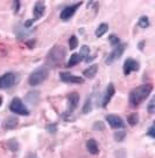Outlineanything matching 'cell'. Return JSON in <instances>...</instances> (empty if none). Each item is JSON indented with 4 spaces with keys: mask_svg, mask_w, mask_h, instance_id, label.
I'll return each instance as SVG.
<instances>
[{
    "mask_svg": "<svg viewBox=\"0 0 155 158\" xmlns=\"http://www.w3.org/2000/svg\"><path fill=\"white\" fill-rule=\"evenodd\" d=\"M86 149H88V151L91 155H98L99 153V148H98V144H97V142L92 139V138H90L88 142H86Z\"/></svg>",
    "mask_w": 155,
    "mask_h": 158,
    "instance_id": "15",
    "label": "cell"
},
{
    "mask_svg": "<svg viewBox=\"0 0 155 158\" xmlns=\"http://www.w3.org/2000/svg\"><path fill=\"white\" fill-rule=\"evenodd\" d=\"M152 90H153V85L150 83H144V85L134 88L129 93V103H131V106L132 107L139 106L141 102H144L150 95Z\"/></svg>",
    "mask_w": 155,
    "mask_h": 158,
    "instance_id": "1",
    "label": "cell"
},
{
    "mask_svg": "<svg viewBox=\"0 0 155 158\" xmlns=\"http://www.w3.org/2000/svg\"><path fill=\"white\" fill-rule=\"evenodd\" d=\"M60 79L63 82L66 83H84V79L81 76H76L70 73H61L60 74Z\"/></svg>",
    "mask_w": 155,
    "mask_h": 158,
    "instance_id": "10",
    "label": "cell"
},
{
    "mask_svg": "<svg viewBox=\"0 0 155 158\" xmlns=\"http://www.w3.org/2000/svg\"><path fill=\"white\" fill-rule=\"evenodd\" d=\"M114 94H116V88H114V85H113V83H109L107 88H106V93H105V96H104V100H103V107L105 108L106 106L109 104V102L111 101V98L113 97Z\"/></svg>",
    "mask_w": 155,
    "mask_h": 158,
    "instance_id": "13",
    "label": "cell"
},
{
    "mask_svg": "<svg viewBox=\"0 0 155 158\" xmlns=\"http://www.w3.org/2000/svg\"><path fill=\"white\" fill-rule=\"evenodd\" d=\"M79 61H82V59H81V56H79V54H72L71 57H70L69 61H68L66 67H74V66H76Z\"/></svg>",
    "mask_w": 155,
    "mask_h": 158,
    "instance_id": "18",
    "label": "cell"
},
{
    "mask_svg": "<svg viewBox=\"0 0 155 158\" xmlns=\"http://www.w3.org/2000/svg\"><path fill=\"white\" fill-rule=\"evenodd\" d=\"M139 121V115L137 113H132L127 116V122L131 125H135Z\"/></svg>",
    "mask_w": 155,
    "mask_h": 158,
    "instance_id": "20",
    "label": "cell"
},
{
    "mask_svg": "<svg viewBox=\"0 0 155 158\" xmlns=\"http://www.w3.org/2000/svg\"><path fill=\"white\" fill-rule=\"evenodd\" d=\"M49 76V70L46 66L36 68L33 73L29 75L28 77V83L30 85H39L40 83H42L43 81L48 79Z\"/></svg>",
    "mask_w": 155,
    "mask_h": 158,
    "instance_id": "3",
    "label": "cell"
},
{
    "mask_svg": "<svg viewBox=\"0 0 155 158\" xmlns=\"http://www.w3.org/2000/svg\"><path fill=\"white\" fill-rule=\"evenodd\" d=\"M105 119L107 121L111 128H113V129H125V127H126L124 119L118 115H107Z\"/></svg>",
    "mask_w": 155,
    "mask_h": 158,
    "instance_id": "6",
    "label": "cell"
},
{
    "mask_svg": "<svg viewBox=\"0 0 155 158\" xmlns=\"http://www.w3.org/2000/svg\"><path fill=\"white\" fill-rule=\"evenodd\" d=\"M78 46V39L76 38V35H71V38L69 39V47L70 49H75Z\"/></svg>",
    "mask_w": 155,
    "mask_h": 158,
    "instance_id": "23",
    "label": "cell"
},
{
    "mask_svg": "<svg viewBox=\"0 0 155 158\" xmlns=\"http://www.w3.org/2000/svg\"><path fill=\"white\" fill-rule=\"evenodd\" d=\"M92 109V101H91V97H88L86 101L84 103V107H83V113L84 114H89L91 111Z\"/></svg>",
    "mask_w": 155,
    "mask_h": 158,
    "instance_id": "21",
    "label": "cell"
},
{
    "mask_svg": "<svg viewBox=\"0 0 155 158\" xmlns=\"http://www.w3.org/2000/svg\"><path fill=\"white\" fill-rule=\"evenodd\" d=\"M81 5H82V2H77V4H75V5L66 7V8L61 12V19L62 20H69V19L75 14V12L77 11V8Z\"/></svg>",
    "mask_w": 155,
    "mask_h": 158,
    "instance_id": "11",
    "label": "cell"
},
{
    "mask_svg": "<svg viewBox=\"0 0 155 158\" xmlns=\"http://www.w3.org/2000/svg\"><path fill=\"white\" fill-rule=\"evenodd\" d=\"M1 104H2V97L0 96V106H1Z\"/></svg>",
    "mask_w": 155,
    "mask_h": 158,
    "instance_id": "31",
    "label": "cell"
},
{
    "mask_svg": "<svg viewBox=\"0 0 155 158\" xmlns=\"http://www.w3.org/2000/svg\"><path fill=\"white\" fill-rule=\"evenodd\" d=\"M46 129L48 130L50 134H55L56 131H57V125H56V123H54V124H48L46 127Z\"/></svg>",
    "mask_w": 155,
    "mask_h": 158,
    "instance_id": "27",
    "label": "cell"
},
{
    "mask_svg": "<svg viewBox=\"0 0 155 158\" xmlns=\"http://www.w3.org/2000/svg\"><path fill=\"white\" fill-rule=\"evenodd\" d=\"M107 31H109V25H106V23H100L99 26L97 27V29H96L94 34H96V36L100 38V36H103Z\"/></svg>",
    "mask_w": 155,
    "mask_h": 158,
    "instance_id": "17",
    "label": "cell"
},
{
    "mask_svg": "<svg viewBox=\"0 0 155 158\" xmlns=\"http://www.w3.org/2000/svg\"><path fill=\"white\" fill-rule=\"evenodd\" d=\"M125 136H126V132L122 131V130H118V131L114 132V138H116V141H118V142L122 141V139L125 138Z\"/></svg>",
    "mask_w": 155,
    "mask_h": 158,
    "instance_id": "25",
    "label": "cell"
},
{
    "mask_svg": "<svg viewBox=\"0 0 155 158\" xmlns=\"http://www.w3.org/2000/svg\"><path fill=\"white\" fill-rule=\"evenodd\" d=\"M147 135L150 136L152 138H155V130H154V125H152L149 129H148V132H147Z\"/></svg>",
    "mask_w": 155,
    "mask_h": 158,
    "instance_id": "29",
    "label": "cell"
},
{
    "mask_svg": "<svg viewBox=\"0 0 155 158\" xmlns=\"http://www.w3.org/2000/svg\"><path fill=\"white\" fill-rule=\"evenodd\" d=\"M44 10H46V5H44V2H42V1H38V2L35 4V6H34V10H33L34 21L39 20L40 18L43 15Z\"/></svg>",
    "mask_w": 155,
    "mask_h": 158,
    "instance_id": "12",
    "label": "cell"
},
{
    "mask_svg": "<svg viewBox=\"0 0 155 158\" xmlns=\"http://www.w3.org/2000/svg\"><path fill=\"white\" fill-rule=\"evenodd\" d=\"M19 124V119L15 116H10L5 119V123H4V129L5 130H12L14 129L17 125Z\"/></svg>",
    "mask_w": 155,
    "mask_h": 158,
    "instance_id": "14",
    "label": "cell"
},
{
    "mask_svg": "<svg viewBox=\"0 0 155 158\" xmlns=\"http://www.w3.org/2000/svg\"><path fill=\"white\" fill-rule=\"evenodd\" d=\"M19 82V75L15 73H6L0 76V89H10Z\"/></svg>",
    "mask_w": 155,
    "mask_h": 158,
    "instance_id": "4",
    "label": "cell"
},
{
    "mask_svg": "<svg viewBox=\"0 0 155 158\" xmlns=\"http://www.w3.org/2000/svg\"><path fill=\"white\" fill-rule=\"evenodd\" d=\"M138 25L140 27H142V28H146V27H148L149 26V20H148V18L144 15V17H141L139 19V23Z\"/></svg>",
    "mask_w": 155,
    "mask_h": 158,
    "instance_id": "22",
    "label": "cell"
},
{
    "mask_svg": "<svg viewBox=\"0 0 155 158\" xmlns=\"http://www.w3.org/2000/svg\"><path fill=\"white\" fill-rule=\"evenodd\" d=\"M109 40H110L111 45L114 46V47H117L118 45H120V40H119V38H118L117 35H114V34L110 35V36H109Z\"/></svg>",
    "mask_w": 155,
    "mask_h": 158,
    "instance_id": "24",
    "label": "cell"
},
{
    "mask_svg": "<svg viewBox=\"0 0 155 158\" xmlns=\"http://www.w3.org/2000/svg\"><path fill=\"white\" fill-rule=\"evenodd\" d=\"M89 55H90V48H89V46H82L81 47V52H79V56L82 60H86L89 59Z\"/></svg>",
    "mask_w": 155,
    "mask_h": 158,
    "instance_id": "19",
    "label": "cell"
},
{
    "mask_svg": "<svg viewBox=\"0 0 155 158\" xmlns=\"http://www.w3.org/2000/svg\"><path fill=\"white\" fill-rule=\"evenodd\" d=\"M13 6H14V13H18V12H19V6H20V1H14V2H13Z\"/></svg>",
    "mask_w": 155,
    "mask_h": 158,
    "instance_id": "30",
    "label": "cell"
},
{
    "mask_svg": "<svg viewBox=\"0 0 155 158\" xmlns=\"http://www.w3.org/2000/svg\"><path fill=\"white\" fill-rule=\"evenodd\" d=\"M147 109H148V111H149L150 114H153L155 111V98H154V97L150 100V102H149V104H148V107H147Z\"/></svg>",
    "mask_w": 155,
    "mask_h": 158,
    "instance_id": "26",
    "label": "cell"
},
{
    "mask_svg": "<svg viewBox=\"0 0 155 158\" xmlns=\"http://www.w3.org/2000/svg\"><path fill=\"white\" fill-rule=\"evenodd\" d=\"M98 72V66L97 64H91L90 67H88L83 72V75L86 79H93L96 76V74Z\"/></svg>",
    "mask_w": 155,
    "mask_h": 158,
    "instance_id": "16",
    "label": "cell"
},
{
    "mask_svg": "<svg viewBox=\"0 0 155 158\" xmlns=\"http://www.w3.org/2000/svg\"><path fill=\"white\" fill-rule=\"evenodd\" d=\"M66 101H68V111L72 113L76 108L78 107L79 103V95L77 93H70L66 96Z\"/></svg>",
    "mask_w": 155,
    "mask_h": 158,
    "instance_id": "9",
    "label": "cell"
},
{
    "mask_svg": "<svg viewBox=\"0 0 155 158\" xmlns=\"http://www.w3.org/2000/svg\"><path fill=\"white\" fill-rule=\"evenodd\" d=\"M105 129V125L103 122H96L93 124V130H104Z\"/></svg>",
    "mask_w": 155,
    "mask_h": 158,
    "instance_id": "28",
    "label": "cell"
},
{
    "mask_svg": "<svg viewBox=\"0 0 155 158\" xmlns=\"http://www.w3.org/2000/svg\"><path fill=\"white\" fill-rule=\"evenodd\" d=\"M10 109H11V111L18 114V115H22V116L29 115V110L25 106V103L21 101V98H19V97H14L12 100L11 104H10Z\"/></svg>",
    "mask_w": 155,
    "mask_h": 158,
    "instance_id": "5",
    "label": "cell"
},
{
    "mask_svg": "<svg viewBox=\"0 0 155 158\" xmlns=\"http://www.w3.org/2000/svg\"><path fill=\"white\" fill-rule=\"evenodd\" d=\"M125 48H126V45H118L117 47H114V49L109 54V56L106 57V63L112 64L116 60H118L122 55V53L125 52Z\"/></svg>",
    "mask_w": 155,
    "mask_h": 158,
    "instance_id": "7",
    "label": "cell"
},
{
    "mask_svg": "<svg viewBox=\"0 0 155 158\" xmlns=\"http://www.w3.org/2000/svg\"><path fill=\"white\" fill-rule=\"evenodd\" d=\"M66 56V49L61 46H55L54 48H51L47 55V64H49L51 67H58L63 63Z\"/></svg>",
    "mask_w": 155,
    "mask_h": 158,
    "instance_id": "2",
    "label": "cell"
},
{
    "mask_svg": "<svg viewBox=\"0 0 155 158\" xmlns=\"http://www.w3.org/2000/svg\"><path fill=\"white\" fill-rule=\"evenodd\" d=\"M139 66L138 61L133 60V59H126L125 62H124V74L125 75H129L132 72H137L139 70Z\"/></svg>",
    "mask_w": 155,
    "mask_h": 158,
    "instance_id": "8",
    "label": "cell"
}]
</instances>
